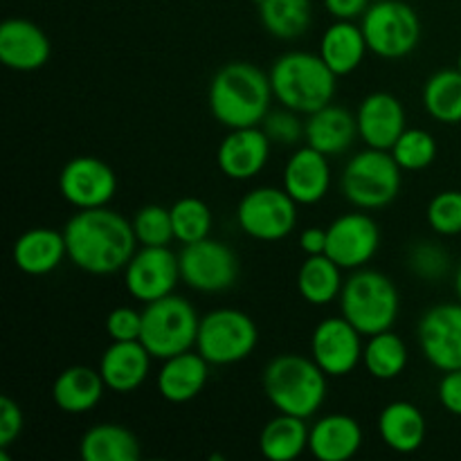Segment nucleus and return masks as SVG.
<instances>
[{
  "label": "nucleus",
  "instance_id": "nucleus-1",
  "mask_svg": "<svg viewBox=\"0 0 461 461\" xmlns=\"http://www.w3.org/2000/svg\"><path fill=\"white\" fill-rule=\"evenodd\" d=\"M68 259L90 275H113L124 270L135 255L133 223L106 207L79 210L63 230Z\"/></svg>",
  "mask_w": 461,
  "mask_h": 461
},
{
  "label": "nucleus",
  "instance_id": "nucleus-2",
  "mask_svg": "<svg viewBox=\"0 0 461 461\" xmlns=\"http://www.w3.org/2000/svg\"><path fill=\"white\" fill-rule=\"evenodd\" d=\"M273 97L270 77L248 61L225 63L212 77L207 93L212 115L228 129L261 126L270 113Z\"/></svg>",
  "mask_w": 461,
  "mask_h": 461
},
{
  "label": "nucleus",
  "instance_id": "nucleus-3",
  "mask_svg": "<svg viewBox=\"0 0 461 461\" xmlns=\"http://www.w3.org/2000/svg\"><path fill=\"white\" fill-rule=\"evenodd\" d=\"M273 95L284 108L295 113H311L329 106L336 95L338 75L324 63L320 54L286 52L270 68Z\"/></svg>",
  "mask_w": 461,
  "mask_h": 461
},
{
  "label": "nucleus",
  "instance_id": "nucleus-4",
  "mask_svg": "<svg viewBox=\"0 0 461 461\" xmlns=\"http://www.w3.org/2000/svg\"><path fill=\"white\" fill-rule=\"evenodd\" d=\"M264 392L279 412L309 419L327 399V374L315 360L282 354L266 365Z\"/></svg>",
  "mask_w": 461,
  "mask_h": 461
},
{
  "label": "nucleus",
  "instance_id": "nucleus-5",
  "mask_svg": "<svg viewBox=\"0 0 461 461\" xmlns=\"http://www.w3.org/2000/svg\"><path fill=\"white\" fill-rule=\"evenodd\" d=\"M340 311L363 336L392 329L399 318V291L387 275L358 268L345 282L340 293Z\"/></svg>",
  "mask_w": 461,
  "mask_h": 461
},
{
  "label": "nucleus",
  "instance_id": "nucleus-6",
  "mask_svg": "<svg viewBox=\"0 0 461 461\" xmlns=\"http://www.w3.org/2000/svg\"><path fill=\"white\" fill-rule=\"evenodd\" d=\"M196 309L178 295H167L144 304L142 309V336L140 342L149 354L158 360H167L196 347L198 336Z\"/></svg>",
  "mask_w": 461,
  "mask_h": 461
},
{
  "label": "nucleus",
  "instance_id": "nucleus-7",
  "mask_svg": "<svg viewBox=\"0 0 461 461\" xmlns=\"http://www.w3.org/2000/svg\"><path fill=\"white\" fill-rule=\"evenodd\" d=\"M401 167L390 151L367 147L347 162L340 187L358 210H381L401 192Z\"/></svg>",
  "mask_w": 461,
  "mask_h": 461
},
{
  "label": "nucleus",
  "instance_id": "nucleus-8",
  "mask_svg": "<svg viewBox=\"0 0 461 461\" xmlns=\"http://www.w3.org/2000/svg\"><path fill=\"white\" fill-rule=\"evenodd\" d=\"M369 52L381 59H403L417 50L421 21L403 0H376L360 18Z\"/></svg>",
  "mask_w": 461,
  "mask_h": 461
},
{
  "label": "nucleus",
  "instance_id": "nucleus-9",
  "mask_svg": "<svg viewBox=\"0 0 461 461\" xmlns=\"http://www.w3.org/2000/svg\"><path fill=\"white\" fill-rule=\"evenodd\" d=\"M259 342L255 320L237 309H216L198 324L196 351L210 365H234L246 360Z\"/></svg>",
  "mask_w": 461,
  "mask_h": 461
},
{
  "label": "nucleus",
  "instance_id": "nucleus-10",
  "mask_svg": "<svg viewBox=\"0 0 461 461\" xmlns=\"http://www.w3.org/2000/svg\"><path fill=\"white\" fill-rule=\"evenodd\" d=\"M237 221L257 241H282L297 225V203L284 187H257L239 201Z\"/></svg>",
  "mask_w": 461,
  "mask_h": 461
},
{
  "label": "nucleus",
  "instance_id": "nucleus-11",
  "mask_svg": "<svg viewBox=\"0 0 461 461\" xmlns=\"http://www.w3.org/2000/svg\"><path fill=\"white\" fill-rule=\"evenodd\" d=\"M180 279L198 293H223L237 284L239 259L214 239L185 243L178 255Z\"/></svg>",
  "mask_w": 461,
  "mask_h": 461
},
{
  "label": "nucleus",
  "instance_id": "nucleus-12",
  "mask_svg": "<svg viewBox=\"0 0 461 461\" xmlns=\"http://www.w3.org/2000/svg\"><path fill=\"white\" fill-rule=\"evenodd\" d=\"M59 189L77 210L106 207L117 192V176L102 158L77 156L61 169Z\"/></svg>",
  "mask_w": 461,
  "mask_h": 461
},
{
  "label": "nucleus",
  "instance_id": "nucleus-13",
  "mask_svg": "<svg viewBox=\"0 0 461 461\" xmlns=\"http://www.w3.org/2000/svg\"><path fill=\"white\" fill-rule=\"evenodd\" d=\"M124 282L126 291L144 304L171 295L180 282L178 255L167 246H142L126 264Z\"/></svg>",
  "mask_w": 461,
  "mask_h": 461
},
{
  "label": "nucleus",
  "instance_id": "nucleus-14",
  "mask_svg": "<svg viewBox=\"0 0 461 461\" xmlns=\"http://www.w3.org/2000/svg\"><path fill=\"white\" fill-rule=\"evenodd\" d=\"M381 246V230L365 212H349L327 228V252L342 270H358L374 259Z\"/></svg>",
  "mask_w": 461,
  "mask_h": 461
},
{
  "label": "nucleus",
  "instance_id": "nucleus-15",
  "mask_svg": "<svg viewBox=\"0 0 461 461\" xmlns=\"http://www.w3.org/2000/svg\"><path fill=\"white\" fill-rule=\"evenodd\" d=\"M363 333L342 315L327 318L315 327L311 354L327 376H347L363 363Z\"/></svg>",
  "mask_w": 461,
  "mask_h": 461
},
{
  "label": "nucleus",
  "instance_id": "nucleus-16",
  "mask_svg": "<svg viewBox=\"0 0 461 461\" xmlns=\"http://www.w3.org/2000/svg\"><path fill=\"white\" fill-rule=\"evenodd\" d=\"M419 347L432 367L441 372L461 369V302L437 304L419 320Z\"/></svg>",
  "mask_w": 461,
  "mask_h": 461
},
{
  "label": "nucleus",
  "instance_id": "nucleus-17",
  "mask_svg": "<svg viewBox=\"0 0 461 461\" xmlns=\"http://www.w3.org/2000/svg\"><path fill=\"white\" fill-rule=\"evenodd\" d=\"M270 138L261 126L230 129L216 151L219 169L232 180H250L266 167L270 156Z\"/></svg>",
  "mask_w": 461,
  "mask_h": 461
},
{
  "label": "nucleus",
  "instance_id": "nucleus-18",
  "mask_svg": "<svg viewBox=\"0 0 461 461\" xmlns=\"http://www.w3.org/2000/svg\"><path fill=\"white\" fill-rule=\"evenodd\" d=\"M52 54L48 34L36 23L9 18L0 25V61L16 72H34L48 63Z\"/></svg>",
  "mask_w": 461,
  "mask_h": 461
},
{
  "label": "nucleus",
  "instance_id": "nucleus-19",
  "mask_svg": "<svg viewBox=\"0 0 461 461\" xmlns=\"http://www.w3.org/2000/svg\"><path fill=\"white\" fill-rule=\"evenodd\" d=\"M358 133L363 142L372 149L390 151L405 131V108L392 93H372L360 102Z\"/></svg>",
  "mask_w": 461,
  "mask_h": 461
},
{
  "label": "nucleus",
  "instance_id": "nucleus-20",
  "mask_svg": "<svg viewBox=\"0 0 461 461\" xmlns=\"http://www.w3.org/2000/svg\"><path fill=\"white\" fill-rule=\"evenodd\" d=\"M329 187H331L329 156L306 144L288 158L284 169V189L295 198L297 205H315L327 196Z\"/></svg>",
  "mask_w": 461,
  "mask_h": 461
},
{
  "label": "nucleus",
  "instance_id": "nucleus-21",
  "mask_svg": "<svg viewBox=\"0 0 461 461\" xmlns=\"http://www.w3.org/2000/svg\"><path fill=\"white\" fill-rule=\"evenodd\" d=\"M151 358L153 356L140 340H113L99 360V374L106 390L115 394H131L138 390L147 381Z\"/></svg>",
  "mask_w": 461,
  "mask_h": 461
},
{
  "label": "nucleus",
  "instance_id": "nucleus-22",
  "mask_svg": "<svg viewBox=\"0 0 461 461\" xmlns=\"http://www.w3.org/2000/svg\"><path fill=\"white\" fill-rule=\"evenodd\" d=\"M363 446V428L349 414H327L309 430V450L320 461H349Z\"/></svg>",
  "mask_w": 461,
  "mask_h": 461
},
{
  "label": "nucleus",
  "instance_id": "nucleus-23",
  "mask_svg": "<svg viewBox=\"0 0 461 461\" xmlns=\"http://www.w3.org/2000/svg\"><path fill=\"white\" fill-rule=\"evenodd\" d=\"M358 135V120L354 113L333 104L311 113L304 124L306 144L329 158L349 151Z\"/></svg>",
  "mask_w": 461,
  "mask_h": 461
},
{
  "label": "nucleus",
  "instance_id": "nucleus-24",
  "mask_svg": "<svg viewBox=\"0 0 461 461\" xmlns=\"http://www.w3.org/2000/svg\"><path fill=\"white\" fill-rule=\"evenodd\" d=\"M210 363L198 351H183L165 360L158 374V392L169 403H187L207 385Z\"/></svg>",
  "mask_w": 461,
  "mask_h": 461
},
{
  "label": "nucleus",
  "instance_id": "nucleus-25",
  "mask_svg": "<svg viewBox=\"0 0 461 461\" xmlns=\"http://www.w3.org/2000/svg\"><path fill=\"white\" fill-rule=\"evenodd\" d=\"M66 257V237L52 228H32L23 232L14 243L16 268L25 275H34V277L57 270Z\"/></svg>",
  "mask_w": 461,
  "mask_h": 461
},
{
  "label": "nucleus",
  "instance_id": "nucleus-26",
  "mask_svg": "<svg viewBox=\"0 0 461 461\" xmlns=\"http://www.w3.org/2000/svg\"><path fill=\"white\" fill-rule=\"evenodd\" d=\"M106 383L99 369L86 365H72L63 369L52 385V399L57 408L66 414H86L97 408Z\"/></svg>",
  "mask_w": 461,
  "mask_h": 461
},
{
  "label": "nucleus",
  "instance_id": "nucleus-27",
  "mask_svg": "<svg viewBox=\"0 0 461 461\" xmlns=\"http://www.w3.org/2000/svg\"><path fill=\"white\" fill-rule=\"evenodd\" d=\"M378 432L387 448L410 455L426 441V417L410 401H394L378 414Z\"/></svg>",
  "mask_w": 461,
  "mask_h": 461
},
{
  "label": "nucleus",
  "instance_id": "nucleus-28",
  "mask_svg": "<svg viewBox=\"0 0 461 461\" xmlns=\"http://www.w3.org/2000/svg\"><path fill=\"white\" fill-rule=\"evenodd\" d=\"M369 52L363 27L354 21H336L320 41V57L338 77L358 70L365 54Z\"/></svg>",
  "mask_w": 461,
  "mask_h": 461
},
{
  "label": "nucleus",
  "instance_id": "nucleus-29",
  "mask_svg": "<svg viewBox=\"0 0 461 461\" xmlns=\"http://www.w3.org/2000/svg\"><path fill=\"white\" fill-rule=\"evenodd\" d=\"M79 455L84 461H138L142 448L129 428L120 423H97L81 437Z\"/></svg>",
  "mask_w": 461,
  "mask_h": 461
},
{
  "label": "nucleus",
  "instance_id": "nucleus-30",
  "mask_svg": "<svg viewBox=\"0 0 461 461\" xmlns=\"http://www.w3.org/2000/svg\"><path fill=\"white\" fill-rule=\"evenodd\" d=\"M306 419L279 412L264 426L259 437V450L270 461H293L309 448Z\"/></svg>",
  "mask_w": 461,
  "mask_h": 461
},
{
  "label": "nucleus",
  "instance_id": "nucleus-31",
  "mask_svg": "<svg viewBox=\"0 0 461 461\" xmlns=\"http://www.w3.org/2000/svg\"><path fill=\"white\" fill-rule=\"evenodd\" d=\"M342 268L329 255H313L297 273V291L313 306L331 304L342 293Z\"/></svg>",
  "mask_w": 461,
  "mask_h": 461
},
{
  "label": "nucleus",
  "instance_id": "nucleus-32",
  "mask_svg": "<svg viewBox=\"0 0 461 461\" xmlns=\"http://www.w3.org/2000/svg\"><path fill=\"white\" fill-rule=\"evenodd\" d=\"M259 7L261 25L275 39H300L311 25L313 7L311 0H255Z\"/></svg>",
  "mask_w": 461,
  "mask_h": 461
},
{
  "label": "nucleus",
  "instance_id": "nucleus-33",
  "mask_svg": "<svg viewBox=\"0 0 461 461\" xmlns=\"http://www.w3.org/2000/svg\"><path fill=\"white\" fill-rule=\"evenodd\" d=\"M363 365L378 381L399 378L408 367V347L392 329L369 336L363 351Z\"/></svg>",
  "mask_w": 461,
  "mask_h": 461
},
{
  "label": "nucleus",
  "instance_id": "nucleus-34",
  "mask_svg": "<svg viewBox=\"0 0 461 461\" xmlns=\"http://www.w3.org/2000/svg\"><path fill=\"white\" fill-rule=\"evenodd\" d=\"M423 106L432 120L441 124L461 122V72L439 70L423 86Z\"/></svg>",
  "mask_w": 461,
  "mask_h": 461
},
{
  "label": "nucleus",
  "instance_id": "nucleus-35",
  "mask_svg": "<svg viewBox=\"0 0 461 461\" xmlns=\"http://www.w3.org/2000/svg\"><path fill=\"white\" fill-rule=\"evenodd\" d=\"M169 210L176 241H180L185 246V243H194L210 237L214 219H212V210L205 201L187 196L176 201Z\"/></svg>",
  "mask_w": 461,
  "mask_h": 461
},
{
  "label": "nucleus",
  "instance_id": "nucleus-36",
  "mask_svg": "<svg viewBox=\"0 0 461 461\" xmlns=\"http://www.w3.org/2000/svg\"><path fill=\"white\" fill-rule=\"evenodd\" d=\"M390 153L403 171H421L435 162L437 142L426 129H405Z\"/></svg>",
  "mask_w": 461,
  "mask_h": 461
},
{
  "label": "nucleus",
  "instance_id": "nucleus-37",
  "mask_svg": "<svg viewBox=\"0 0 461 461\" xmlns=\"http://www.w3.org/2000/svg\"><path fill=\"white\" fill-rule=\"evenodd\" d=\"M133 232L142 246H169L174 241L171 210L162 205H144L133 216Z\"/></svg>",
  "mask_w": 461,
  "mask_h": 461
},
{
  "label": "nucleus",
  "instance_id": "nucleus-38",
  "mask_svg": "<svg viewBox=\"0 0 461 461\" xmlns=\"http://www.w3.org/2000/svg\"><path fill=\"white\" fill-rule=\"evenodd\" d=\"M428 223L441 237L461 234V192L446 189L428 203Z\"/></svg>",
  "mask_w": 461,
  "mask_h": 461
},
{
  "label": "nucleus",
  "instance_id": "nucleus-39",
  "mask_svg": "<svg viewBox=\"0 0 461 461\" xmlns=\"http://www.w3.org/2000/svg\"><path fill=\"white\" fill-rule=\"evenodd\" d=\"M448 255L437 243H417L410 250V268L421 279H441L448 273Z\"/></svg>",
  "mask_w": 461,
  "mask_h": 461
},
{
  "label": "nucleus",
  "instance_id": "nucleus-40",
  "mask_svg": "<svg viewBox=\"0 0 461 461\" xmlns=\"http://www.w3.org/2000/svg\"><path fill=\"white\" fill-rule=\"evenodd\" d=\"M261 129L266 131V135L270 138L273 144H297L304 138V124L300 122L295 111L291 108H284V111H270L266 115V120L261 122Z\"/></svg>",
  "mask_w": 461,
  "mask_h": 461
},
{
  "label": "nucleus",
  "instance_id": "nucleus-41",
  "mask_svg": "<svg viewBox=\"0 0 461 461\" xmlns=\"http://www.w3.org/2000/svg\"><path fill=\"white\" fill-rule=\"evenodd\" d=\"M106 331L113 340H140L142 336V311L131 306L113 309L106 318Z\"/></svg>",
  "mask_w": 461,
  "mask_h": 461
},
{
  "label": "nucleus",
  "instance_id": "nucleus-42",
  "mask_svg": "<svg viewBox=\"0 0 461 461\" xmlns=\"http://www.w3.org/2000/svg\"><path fill=\"white\" fill-rule=\"evenodd\" d=\"M23 410L9 396L0 399V448L7 450L23 432Z\"/></svg>",
  "mask_w": 461,
  "mask_h": 461
},
{
  "label": "nucleus",
  "instance_id": "nucleus-43",
  "mask_svg": "<svg viewBox=\"0 0 461 461\" xmlns=\"http://www.w3.org/2000/svg\"><path fill=\"white\" fill-rule=\"evenodd\" d=\"M439 403L446 412L461 417V369L444 374L439 383Z\"/></svg>",
  "mask_w": 461,
  "mask_h": 461
},
{
  "label": "nucleus",
  "instance_id": "nucleus-44",
  "mask_svg": "<svg viewBox=\"0 0 461 461\" xmlns=\"http://www.w3.org/2000/svg\"><path fill=\"white\" fill-rule=\"evenodd\" d=\"M369 0H324V7L336 21H356L369 9Z\"/></svg>",
  "mask_w": 461,
  "mask_h": 461
},
{
  "label": "nucleus",
  "instance_id": "nucleus-45",
  "mask_svg": "<svg viewBox=\"0 0 461 461\" xmlns=\"http://www.w3.org/2000/svg\"><path fill=\"white\" fill-rule=\"evenodd\" d=\"M300 248L304 255H324L327 252V230L322 228H306L300 234Z\"/></svg>",
  "mask_w": 461,
  "mask_h": 461
},
{
  "label": "nucleus",
  "instance_id": "nucleus-46",
  "mask_svg": "<svg viewBox=\"0 0 461 461\" xmlns=\"http://www.w3.org/2000/svg\"><path fill=\"white\" fill-rule=\"evenodd\" d=\"M455 291H457V297H459V302H461V264H459V268H457V275H455Z\"/></svg>",
  "mask_w": 461,
  "mask_h": 461
},
{
  "label": "nucleus",
  "instance_id": "nucleus-47",
  "mask_svg": "<svg viewBox=\"0 0 461 461\" xmlns=\"http://www.w3.org/2000/svg\"><path fill=\"white\" fill-rule=\"evenodd\" d=\"M457 70L461 72V52H459V59H457Z\"/></svg>",
  "mask_w": 461,
  "mask_h": 461
}]
</instances>
